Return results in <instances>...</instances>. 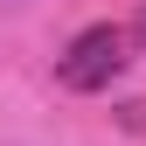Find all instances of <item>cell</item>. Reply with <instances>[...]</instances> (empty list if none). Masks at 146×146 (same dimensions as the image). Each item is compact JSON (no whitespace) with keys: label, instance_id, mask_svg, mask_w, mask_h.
<instances>
[{"label":"cell","instance_id":"cell-1","mask_svg":"<svg viewBox=\"0 0 146 146\" xmlns=\"http://www.w3.org/2000/svg\"><path fill=\"white\" fill-rule=\"evenodd\" d=\"M125 63H132V35H125L118 21H98V28H84L77 42L56 56V84L63 90H111L125 77Z\"/></svg>","mask_w":146,"mask_h":146},{"label":"cell","instance_id":"cell-2","mask_svg":"<svg viewBox=\"0 0 146 146\" xmlns=\"http://www.w3.org/2000/svg\"><path fill=\"white\" fill-rule=\"evenodd\" d=\"M125 35H132V49H146V7L132 14V28H125Z\"/></svg>","mask_w":146,"mask_h":146}]
</instances>
